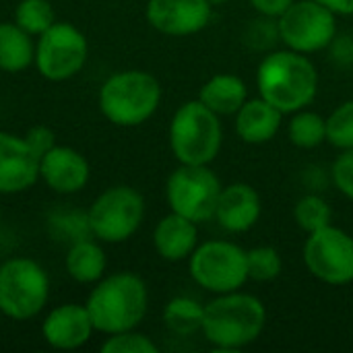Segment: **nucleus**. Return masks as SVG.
<instances>
[{"mask_svg":"<svg viewBox=\"0 0 353 353\" xmlns=\"http://www.w3.org/2000/svg\"><path fill=\"white\" fill-rule=\"evenodd\" d=\"M256 87L271 105L283 114H294L314 101L319 72L306 54L288 48L263 58L256 70Z\"/></svg>","mask_w":353,"mask_h":353,"instance_id":"f257e3e1","label":"nucleus"},{"mask_svg":"<svg viewBox=\"0 0 353 353\" xmlns=\"http://www.w3.org/2000/svg\"><path fill=\"white\" fill-rule=\"evenodd\" d=\"M267 323L263 302L250 294H219L205 306L203 333L205 339L221 352L240 350L259 339Z\"/></svg>","mask_w":353,"mask_h":353,"instance_id":"f03ea898","label":"nucleus"},{"mask_svg":"<svg viewBox=\"0 0 353 353\" xmlns=\"http://www.w3.org/2000/svg\"><path fill=\"white\" fill-rule=\"evenodd\" d=\"M93 329L101 333H124L134 329L147 312V288L132 273H118L101 281L87 302Z\"/></svg>","mask_w":353,"mask_h":353,"instance_id":"7ed1b4c3","label":"nucleus"},{"mask_svg":"<svg viewBox=\"0 0 353 353\" xmlns=\"http://www.w3.org/2000/svg\"><path fill=\"white\" fill-rule=\"evenodd\" d=\"M221 122L201 99L180 105L170 126V145L180 163L209 165L221 149Z\"/></svg>","mask_w":353,"mask_h":353,"instance_id":"20e7f679","label":"nucleus"},{"mask_svg":"<svg viewBox=\"0 0 353 353\" xmlns=\"http://www.w3.org/2000/svg\"><path fill=\"white\" fill-rule=\"evenodd\" d=\"M161 99L157 79L143 70H126L110 77L99 93L103 116L118 126H137L153 116Z\"/></svg>","mask_w":353,"mask_h":353,"instance_id":"39448f33","label":"nucleus"},{"mask_svg":"<svg viewBox=\"0 0 353 353\" xmlns=\"http://www.w3.org/2000/svg\"><path fill=\"white\" fill-rule=\"evenodd\" d=\"M190 275L201 288L217 296L238 292L248 281L246 250L225 240L205 242L190 254Z\"/></svg>","mask_w":353,"mask_h":353,"instance_id":"423d86ee","label":"nucleus"},{"mask_svg":"<svg viewBox=\"0 0 353 353\" xmlns=\"http://www.w3.org/2000/svg\"><path fill=\"white\" fill-rule=\"evenodd\" d=\"M335 12L319 0H296L277 17L281 41L300 54H314L333 43L337 37Z\"/></svg>","mask_w":353,"mask_h":353,"instance_id":"0eeeda50","label":"nucleus"},{"mask_svg":"<svg viewBox=\"0 0 353 353\" xmlns=\"http://www.w3.org/2000/svg\"><path fill=\"white\" fill-rule=\"evenodd\" d=\"M165 192L174 213L201 223L215 217L221 184L207 165L182 163V168L170 176Z\"/></svg>","mask_w":353,"mask_h":353,"instance_id":"6e6552de","label":"nucleus"},{"mask_svg":"<svg viewBox=\"0 0 353 353\" xmlns=\"http://www.w3.org/2000/svg\"><path fill=\"white\" fill-rule=\"evenodd\" d=\"M48 300V277L29 259H14L0 267V310L17 321L35 316Z\"/></svg>","mask_w":353,"mask_h":353,"instance_id":"1a4fd4ad","label":"nucleus"},{"mask_svg":"<svg viewBox=\"0 0 353 353\" xmlns=\"http://www.w3.org/2000/svg\"><path fill=\"white\" fill-rule=\"evenodd\" d=\"M306 269L327 285H347L353 281V238L327 225L308 234L304 244Z\"/></svg>","mask_w":353,"mask_h":353,"instance_id":"9d476101","label":"nucleus"},{"mask_svg":"<svg viewBox=\"0 0 353 353\" xmlns=\"http://www.w3.org/2000/svg\"><path fill=\"white\" fill-rule=\"evenodd\" d=\"M143 213V196L130 186H116L93 203L87 221L97 238L105 242H124L139 230Z\"/></svg>","mask_w":353,"mask_h":353,"instance_id":"9b49d317","label":"nucleus"},{"mask_svg":"<svg viewBox=\"0 0 353 353\" xmlns=\"http://www.w3.org/2000/svg\"><path fill=\"white\" fill-rule=\"evenodd\" d=\"M87 58V41L70 23H52L39 39L35 62L50 81H64L81 70Z\"/></svg>","mask_w":353,"mask_h":353,"instance_id":"f8f14e48","label":"nucleus"},{"mask_svg":"<svg viewBox=\"0 0 353 353\" xmlns=\"http://www.w3.org/2000/svg\"><path fill=\"white\" fill-rule=\"evenodd\" d=\"M213 14L209 0H149L147 19L165 35H192L203 31Z\"/></svg>","mask_w":353,"mask_h":353,"instance_id":"ddd939ff","label":"nucleus"},{"mask_svg":"<svg viewBox=\"0 0 353 353\" xmlns=\"http://www.w3.org/2000/svg\"><path fill=\"white\" fill-rule=\"evenodd\" d=\"M39 176V157L25 139L0 132V192H21Z\"/></svg>","mask_w":353,"mask_h":353,"instance_id":"4468645a","label":"nucleus"},{"mask_svg":"<svg viewBox=\"0 0 353 353\" xmlns=\"http://www.w3.org/2000/svg\"><path fill=\"white\" fill-rule=\"evenodd\" d=\"M261 217V196L259 192L244 182L230 184L221 188L215 217L217 223L230 234H242L254 228Z\"/></svg>","mask_w":353,"mask_h":353,"instance_id":"2eb2a0df","label":"nucleus"},{"mask_svg":"<svg viewBox=\"0 0 353 353\" xmlns=\"http://www.w3.org/2000/svg\"><path fill=\"white\" fill-rule=\"evenodd\" d=\"M39 176L56 192H77L87 184L89 165L74 149L52 147L39 159Z\"/></svg>","mask_w":353,"mask_h":353,"instance_id":"dca6fc26","label":"nucleus"},{"mask_svg":"<svg viewBox=\"0 0 353 353\" xmlns=\"http://www.w3.org/2000/svg\"><path fill=\"white\" fill-rule=\"evenodd\" d=\"M93 331L91 316L87 312V306L66 304L50 312V316L43 323V337L50 345L58 350H74L83 345Z\"/></svg>","mask_w":353,"mask_h":353,"instance_id":"f3484780","label":"nucleus"},{"mask_svg":"<svg viewBox=\"0 0 353 353\" xmlns=\"http://www.w3.org/2000/svg\"><path fill=\"white\" fill-rule=\"evenodd\" d=\"M281 118L283 112L271 105L267 99H246L236 112V132L248 145H263L277 134Z\"/></svg>","mask_w":353,"mask_h":353,"instance_id":"a211bd4d","label":"nucleus"},{"mask_svg":"<svg viewBox=\"0 0 353 353\" xmlns=\"http://www.w3.org/2000/svg\"><path fill=\"white\" fill-rule=\"evenodd\" d=\"M196 223L174 211L157 223L153 234L155 248L165 261H182L190 256L196 248Z\"/></svg>","mask_w":353,"mask_h":353,"instance_id":"6ab92c4d","label":"nucleus"},{"mask_svg":"<svg viewBox=\"0 0 353 353\" xmlns=\"http://www.w3.org/2000/svg\"><path fill=\"white\" fill-rule=\"evenodd\" d=\"M199 99L217 116H232L248 99V89L240 77L230 74V72H221V74L211 77L201 87Z\"/></svg>","mask_w":353,"mask_h":353,"instance_id":"aec40b11","label":"nucleus"},{"mask_svg":"<svg viewBox=\"0 0 353 353\" xmlns=\"http://www.w3.org/2000/svg\"><path fill=\"white\" fill-rule=\"evenodd\" d=\"M33 46L29 33L19 25L2 23L0 25V68L8 72L23 70L31 64Z\"/></svg>","mask_w":353,"mask_h":353,"instance_id":"412c9836","label":"nucleus"},{"mask_svg":"<svg viewBox=\"0 0 353 353\" xmlns=\"http://www.w3.org/2000/svg\"><path fill=\"white\" fill-rule=\"evenodd\" d=\"M66 269L77 281L91 283L99 279L105 269L103 250L93 242H77L66 256Z\"/></svg>","mask_w":353,"mask_h":353,"instance_id":"4be33fe9","label":"nucleus"},{"mask_svg":"<svg viewBox=\"0 0 353 353\" xmlns=\"http://www.w3.org/2000/svg\"><path fill=\"white\" fill-rule=\"evenodd\" d=\"M203 316H205V306H201L192 298H174L163 310V321L168 329L176 335L188 337L194 335L196 331L203 329Z\"/></svg>","mask_w":353,"mask_h":353,"instance_id":"5701e85b","label":"nucleus"},{"mask_svg":"<svg viewBox=\"0 0 353 353\" xmlns=\"http://www.w3.org/2000/svg\"><path fill=\"white\" fill-rule=\"evenodd\" d=\"M290 141L300 149H314L327 141V118L316 112L298 110L290 122Z\"/></svg>","mask_w":353,"mask_h":353,"instance_id":"b1692460","label":"nucleus"},{"mask_svg":"<svg viewBox=\"0 0 353 353\" xmlns=\"http://www.w3.org/2000/svg\"><path fill=\"white\" fill-rule=\"evenodd\" d=\"M331 217H333V211H331L329 203L316 194L302 196L294 207V219H296L298 228L304 230L306 234H312L316 230L331 225Z\"/></svg>","mask_w":353,"mask_h":353,"instance_id":"393cba45","label":"nucleus"},{"mask_svg":"<svg viewBox=\"0 0 353 353\" xmlns=\"http://www.w3.org/2000/svg\"><path fill=\"white\" fill-rule=\"evenodd\" d=\"M246 261H248V279L259 283L277 279L283 269L281 254L273 246H256L252 250H246Z\"/></svg>","mask_w":353,"mask_h":353,"instance_id":"a878e982","label":"nucleus"},{"mask_svg":"<svg viewBox=\"0 0 353 353\" xmlns=\"http://www.w3.org/2000/svg\"><path fill=\"white\" fill-rule=\"evenodd\" d=\"M327 141L341 151L353 147V99L343 101L327 118Z\"/></svg>","mask_w":353,"mask_h":353,"instance_id":"bb28decb","label":"nucleus"},{"mask_svg":"<svg viewBox=\"0 0 353 353\" xmlns=\"http://www.w3.org/2000/svg\"><path fill=\"white\" fill-rule=\"evenodd\" d=\"M54 23V12L48 0H23L17 6V25L27 33L41 35Z\"/></svg>","mask_w":353,"mask_h":353,"instance_id":"cd10ccee","label":"nucleus"},{"mask_svg":"<svg viewBox=\"0 0 353 353\" xmlns=\"http://www.w3.org/2000/svg\"><path fill=\"white\" fill-rule=\"evenodd\" d=\"M277 39H281V37H279L277 19H273V17L261 14V19L250 21L244 31V41L254 50H269L277 43Z\"/></svg>","mask_w":353,"mask_h":353,"instance_id":"c85d7f7f","label":"nucleus"},{"mask_svg":"<svg viewBox=\"0 0 353 353\" xmlns=\"http://www.w3.org/2000/svg\"><path fill=\"white\" fill-rule=\"evenodd\" d=\"M103 353H157V347L151 339H147L145 335L139 333H116L114 337H110L103 347Z\"/></svg>","mask_w":353,"mask_h":353,"instance_id":"c756f323","label":"nucleus"},{"mask_svg":"<svg viewBox=\"0 0 353 353\" xmlns=\"http://www.w3.org/2000/svg\"><path fill=\"white\" fill-rule=\"evenodd\" d=\"M331 174L339 192L353 201V147L341 151V155L333 163Z\"/></svg>","mask_w":353,"mask_h":353,"instance_id":"7c9ffc66","label":"nucleus"},{"mask_svg":"<svg viewBox=\"0 0 353 353\" xmlns=\"http://www.w3.org/2000/svg\"><path fill=\"white\" fill-rule=\"evenodd\" d=\"M25 141L29 143V147L35 151V155H37L39 159L43 157V153H48V151L54 147V134H52L48 128H43V126L31 128Z\"/></svg>","mask_w":353,"mask_h":353,"instance_id":"2f4dec72","label":"nucleus"},{"mask_svg":"<svg viewBox=\"0 0 353 353\" xmlns=\"http://www.w3.org/2000/svg\"><path fill=\"white\" fill-rule=\"evenodd\" d=\"M294 2L296 0H250V4L254 6L256 12H261L265 17H273V19L283 14Z\"/></svg>","mask_w":353,"mask_h":353,"instance_id":"473e14b6","label":"nucleus"},{"mask_svg":"<svg viewBox=\"0 0 353 353\" xmlns=\"http://www.w3.org/2000/svg\"><path fill=\"white\" fill-rule=\"evenodd\" d=\"M333 56L335 60H339L341 64H352L353 62V41L352 37H341V39H333Z\"/></svg>","mask_w":353,"mask_h":353,"instance_id":"72a5a7b5","label":"nucleus"},{"mask_svg":"<svg viewBox=\"0 0 353 353\" xmlns=\"http://www.w3.org/2000/svg\"><path fill=\"white\" fill-rule=\"evenodd\" d=\"M335 14H353V0H319Z\"/></svg>","mask_w":353,"mask_h":353,"instance_id":"f704fd0d","label":"nucleus"},{"mask_svg":"<svg viewBox=\"0 0 353 353\" xmlns=\"http://www.w3.org/2000/svg\"><path fill=\"white\" fill-rule=\"evenodd\" d=\"M209 2H211L213 6H217V4H225L228 0H209Z\"/></svg>","mask_w":353,"mask_h":353,"instance_id":"c9c22d12","label":"nucleus"}]
</instances>
